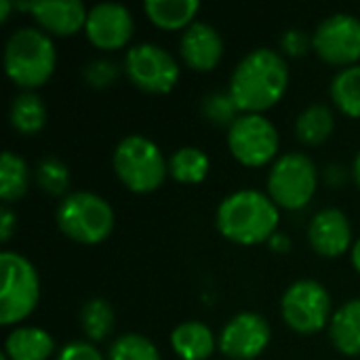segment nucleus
Segmentation results:
<instances>
[{
  "label": "nucleus",
  "instance_id": "nucleus-8",
  "mask_svg": "<svg viewBox=\"0 0 360 360\" xmlns=\"http://www.w3.org/2000/svg\"><path fill=\"white\" fill-rule=\"evenodd\" d=\"M281 312L293 331L312 335L331 323V295L319 281L304 278L285 291L281 300Z\"/></svg>",
  "mask_w": 360,
  "mask_h": 360
},
{
  "label": "nucleus",
  "instance_id": "nucleus-28",
  "mask_svg": "<svg viewBox=\"0 0 360 360\" xmlns=\"http://www.w3.org/2000/svg\"><path fill=\"white\" fill-rule=\"evenodd\" d=\"M36 181L40 190H44L51 196H59L68 190L70 173L68 167L57 158H44L36 169Z\"/></svg>",
  "mask_w": 360,
  "mask_h": 360
},
{
  "label": "nucleus",
  "instance_id": "nucleus-27",
  "mask_svg": "<svg viewBox=\"0 0 360 360\" xmlns=\"http://www.w3.org/2000/svg\"><path fill=\"white\" fill-rule=\"evenodd\" d=\"M110 360H160L158 348L139 333H124L116 338L108 352Z\"/></svg>",
  "mask_w": 360,
  "mask_h": 360
},
{
  "label": "nucleus",
  "instance_id": "nucleus-25",
  "mask_svg": "<svg viewBox=\"0 0 360 360\" xmlns=\"http://www.w3.org/2000/svg\"><path fill=\"white\" fill-rule=\"evenodd\" d=\"M30 188V169L23 158L13 152H4L0 158V198L13 202L21 198Z\"/></svg>",
  "mask_w": 360,
  "mask_h": 360
},
{
  "label": "nucleus",
  "instance_id": "nucleus-36",
  "mask_svg": "<svg viewBox=\"0 0 360 360\" xmlns=\"http://www.w3.org/2000/svg\"><path fill=\"white\" fill-rule=\"evenodd\" d=\"M352 173H354V181H356V186L360 188V152L356 154V158H354V167H352Z\"/></svg>",
  "mask_w": 360,
  "mask_h": 360
},
{
  "label": "nucleus",
  "instance_id": "nucleus-19",
  "mask_svg": "<svg viewBox=\"0 0 360 360\" xmlns=\"http://www.w3.org/2000/svg\"><path fill=\"white\" fill-rule=\"evenodd\" d=\"M331 344L346 356L360 354V300L346 302L329 323Z\"/></svg>",
  "mask_w": 360,
  "mask_h": 360
},
{
  "label": "nucleus",
  "instance_id": "nucleus-11",
  "mask_svg": "<svg viewBox=\"0 0 360 360\" xmlns=\"http://www.w3.org/2000/svg\"><path fill=\"white\" fill-rule=\"evenodd\" d=\"M312 51L327 63L350 68L360 59V19L335 13L319 23L312 34Z\"/></svg>",
  "mask_w": 360,
  "mask_h": 360
},
{
  "label": "nucleus",
  "instance_id": "nucleus-21",
  "mask_svg": "<svg viewBox=\"0 0 360 360\" xmlns=\"http://www.w3.org/2000/svg\"><path fill=\"white\" fill-rule=\"evenodd\" d=\"M333 129H335L333 112L327 105H323V103L308 105L297 116V122H295L297 139L304 141L306 146H321V143H325L331 137Z\"/></svg>",
  "mask_w": 360,
  "mask_h": 360
},
{
  "label": "nucleus",
  "instance_id": "nucleus-12",
  "mask_svg": "<svg viewBox=\"0 0 360 360\" xmlns=\"http://www.w3.org/2000/svg\"><path fill=\"white\" fill-rule=\"evenodd\" d=\"M268 321L255 312H240L228 321L219 335V350L232 360L257 359L270 344Z\"/></svg>",
  "mask_w": 360,
  "mask_h": 360
},
{
  "label": "nucleus",
  "instance_id": "nucleus-24",
  "mask_svg": "<svg viewBox=\"0 0 360 360\" xmlns=\"http://www.w3.org/2000/svg\"><path fill=\"white\" fill-rule=\"evenodd\" d=\"M331 99L350 118H360V63L344 68L331 82Z\"/></svg>",
  "mask_w": 360,
  "mask_h": 360
},
{
  "label": "nucleus",
  "instance_id": "nucleus-30",
  "mask_svg": "<svg viewBox=\"0 0 360 360\" xmlns=\"http://www.w3.org/2000/svg\"><path fill=\"white\" fill-rule=\"evenodd\" d=\"M281 49L291 57H302L308 53V49H312V36L302 30H289L281 38Z\"/></svg>",
  "mask_w": 360,
  "mask_h": 360
},
{
  "label": "nucleus",
  "instance_id": "nucleus-18",
  "mask_svg": "<svg viewBox=\"0 0 360 360\" xmlns=\"http://www.w3.org/2000/svg\"><path fill=\"white\" fill-rule=\"evenodd\" d=\"M53 350L51 333L40 327H17L4 342V354L11 360H46Z\"/></svg>",
  "mask_w": 360,
  "mask_h": 360
},
{
  "label": "nucleus",
  "instance_id": "nucleus-17",
  "mask_svg": "<svg viewBox=\"0 0 360 360\" xmlns=\"http://www.w3.org/2000/svg\"><path fill=\"white\" fill-rule=\"evenodd\" d=\"M171 346L181 360H207L215 352L217 344L213 331L207 325L198 321H188L173 329Z\"/></svg>",
  "mask_w": 360,
  "mask_h": 360
},
{
  "label": "nucleus",
  "instance_id": "nucleus-5",
  "mask_svg": "<svg viewBox=\"0 0 360 360\" xmlns=\"http://www.w3.org/2000/svg\"><path fill=\"white\" fill-rule=\"evenodd\" d=\"M59 230L80 245L103 243L114 230V209L93 192H72L57 207Z\"/></svg>",
  "mask_w": 360,
  "mask_h": 360
},
{
  "label": "nucleus",
  "instance_id": "nucleus-16",
  "mask_svg": "<svg viewBox=\"0 0 360 360\" xmlns=\"http://www.w3.org/2000/svg\"><path fill=\"white\" fill-rule=\"evenodd\" d=\"M179 53L188 68L211 72L224 57V38L211 23L194 21L181 36Z\"/></svg>",
  "mask_w": 360,
  "mask_h": 360
},
{
  "label": "nucleus",
  "instance_id": "nucleus-13",
  "mask_svg": "<svg viewBox=\"0 0 360 360\" xmlns=\"http://www.w3.org/2000/svg\"><path fill=\"white\" fill-rule=\"evenodd\" d=\"M135 30L131 11L118 2H101L89 11L86 17V38L101 51H114L124 46Z\"/></svg>",
  "mask_w": 360,
  "mask_h": 360
},
{
  "label": "nucleus",
  "instance_id": "nucleus-15",
  "mask_svg": "<svg viewBox=\"0 0 360 360\" xmlns=\"http://www.w3.org/2000/svg\"><path fill=\"white\" fill-rule=\"evenodd\" d=\"M17 8L30 11L34 19L44 27V32L55 36L78 34L86 25L89 11L80 0H40V2H19Z\"/></svg>",
  "mask_w": 360,
  "mask_h": 360
},
{
  "label": "nucleus",
  "instance_id": "nucleus-29",
  "mask_svg": "<svg viewBox=\"0 0 360 360\" xmlns=\"http://www.w3.org/2000/svg\"><path fill=\"white\" fill-rule=\"evenodd\" d=\"M202 112L205 116L213 122V124H228L232 127V122L238 118V108L232 101L230 93H213L205 99L202 103Z\"/></svg>",
  "mask_w": 360,
  "mask_h": 360
},
{
  "label": "nucleus",
  "instance_id": "nucleus-2",
  "mask_svg": "<svg viewBox=\"0 0 360 360\" xmlns=\"http://www.w3.org/2000/svg\"><path fill=\"white\" fill-rule=\"evenodd\" d=\"M281 221L274 200L257 190H238L217 209V230L236 245H259L274 236Z\"/></svg>",
  "mask_w": 360,
  "mask_h": 360
},
{
  "label": "nucleus",
  "instance_id": "nucleus-33",
  "mask_svg": "<svg viewBox=\"0 0 360 360\" xmlns=\"http://www.w3.org/2000/svg\"><path fill=\"white\" fill-rule=\"evenodd\" d=\"M15 226H17V217H15V213H13L8 207H4V209L0 211V240H2V243H6V240L11 238V234H13Z\"/></svg>",
  "mask_w": 360,
  "mask_h": 360
},
{
  "label": "nucleus",
  "instance_id": "nucleus-6",
  "mask_svg": "<svg viewBox=\"0 0 360 360\" xmlns=\"http://www.w3.org/2000/svg\"><path fill=\"white\" fill-rule=\"evenodd\" d=\"M0 287V325H17L27 319L40 300V278L34 264L15 251H2Z\"/></svg>",
  "mask_w": 360,
  "mask_h": 360
},
{
  "label": "nucleus",
  "instance_id": "nucleus-35",
  "mask_svg": "<svg viewBox=\"0 0 360 360\" xmlns=\"http://www.w3.org/2000/svg\"><path fill=\"white\" fill-rule=\"evenodd\" d=\"M11 2L8 0H0V21H6V17H8V11H11Z\"/></svg>",
  "mask_w": 360,
  "mask_h": 360
},
{
  "label": "nucleus",
  "instance_id": "nucleus-32",
  "mask_svg": "<svg viewBox=\"0 0 360 360\" xmlns=\"http://www.w3.org/2000/svg\"><path fill=\"white\" fill-rule=\"evenodd\" d=\"M57 360H103V356L93 344L74 342V344H68L65 348H61V352L57 354Z\"/></svg>",
  "mask_w": 360,
  "mask_h": 360
},
{
  "label": "nucleus",
  "instance_id": "nucleus-9",
  "mask_svg": "<svg viewBox=\"0 0 360 360\" xmlns=\"http://www.w3.org/2000/svg\"><path fill=\"white\" fill-rule=\"evenodd\" d=\"M124 72L137 89L152 95L173 91L179 80V63L175 57L152 42H141L127 51Z\"/></svg>",
  "mask_w": 360,
  "mask_h": 360
},
{
  "label": "nucleus",
  "instance_id": "nucleus-26",
  "mask_svg": "<svg viewBox=\"0 0 360 360\" xmlns=\"http://www.w3.org/2000/svg\"><path fill=\"white\" fill-rule=\"evenodd\" d=\"M82 321V331L86 333V338H91L93 342H101L105 340L112 329H114V310L105 300H91L80 314Z\"/></svg>",
  "mask_w": 360,
  "mask_h": 360
},
{
  "label": "nucleus",
  "instance_id": "nucleus-20",
  "mask_svg": "<svg viewBox=\"0 0 360 360\" xmlns=\"http://www.w3.org/2000/svg\"><path fill=\"white\" fill-rule=\"evenodd\" d=\"M198 8L200 2L196 0H148L143 4L148 19L162 30H181L186 25L190 27Z\"/></svg>",
  "mask_w": 360,
  "mask_h": 360
},
{
  "label": "nucleus",
  "instance_id": "nucleus-37",
  "mask_svg": "<svg viewBox=\"0 0 360 360\" xmlns=\"http://www.w3.org/2000/svg\"><path fill=\"white\" fill-rule=\"evenodd\" d=\"M0 360H11V359H8V356H6V354L2 352V354H0Z\"/></svg>",
  "mask_w": 360,
  "mask_h": 360
},
{
  "label": "nucleus",
  "instance_id": "nucleus-22",
  "mask_svg": "<svg viewBox=\"0 0 360 360\" xmlns=\"http://www.w3.org/2000/svg\"><path fill=\"white\" fill-rule=\"evenodd\" d=\"M11 124L23 135H34L46 124V105L34 93L25 91L17 95L11 103Z\"/></svg>",
  "mask_w": 360,
  "mask_h": 360
},
{
  "label": "nucleus",
  "instance_id": "nucleus-10",
  "mask_svg": "<svg viewBox=\"0 0 360 360\" xmlns=\"http://www.w3.org/2000/svg\"><path fill=\"white\" fill-rule=\"evenodd\" d=\"M276 127L264 114H240L228 129V148L245 167H264L278 152Z\"/></svg>",
  "mask_w": 360,
  "mask_h": 360
},
{
  "label": "nucleus",
  "instance_id": "nucleus-34",
  "mask_svg": "<svg viewBox=\"0 0 360 360\" xmlns=\"http://www.w3.org/2000/svg\"><path fill=\"white\" fill-rule=\"evenodd\" d=\"M352 264H354V268L360 272V238L354 243V247H352Z\"/></svg>",
  "mask_w": 360,
  "mask_h": 360
},
{
  "label": "nucleus",
  "instance_id": "nucleus-7",
  "mask_svg": "<svg viewBox=\"0 0 360 360\" xmlns=\"http://www.w3.org/2000/svg\"><path fill=\"white\" fill-rule=\"evenodd\" d=\"M319 186V171L310 156L304 152L283 154L270 169L268 196L278 209L297 211L304 209Z\"/></svg>",
  "mask_w": 360,
  "mask_h": 360
},
{
  "label": "nucleus",
  "instance_id": "nucleus-4",
  "mask_svg": "<svg viewBox=\"0 0 360 360\" xmlns=\"http://www.w3.org/2000/svg\"><path fill=\"white\" fill-rule=\"evenodd\" d=\"M114 171L118 179L135 194L158 190L169 173L160 148L146 135H127L114 150Z\"/></svg>",
  "mask_w": 360,
  "mask_h": 360
},
{
  "label": "nucleus",
  "instance_id": "nucleus-31",
  "mask_svg": "<svg viewBox=\"0 0 360 360\" xmlns=\"http://www.w3.org/2000/svg\"><path fill=\"white\" fill-rule=\"evenodd\" d=\"M118 70H116V63L108 61V59H99V61H93L89 68H86V80L93 84V86H108L114 82Z\"/></svg>",
  "mask_w": 360,
  "mask_h": 360
},
{
  "label": "nucleus",
  "instance_id": "nucleus-23",
  "mask_svg": "<svg viewBox=\"0 0 360 360\" xmlns=\"http://www.w3.org/2000/svg\"><path fill=\"white\" fill-rule=\"evenodd\" d=\"M209 156L194 146L179 148L169 160V173L179 184H200L209 175Z\"/></svg>",
  "mask_w": 360,
  "mask_h": 360
},
{
  "label": "nucleus",
  "instance_id": "nucleus-3",
  "mask_svg": "<svg viewBox=\"0 0 360 360\" xmlns=\"http://www.w3.org/2000/svg\"><path fill=\"white\" fill-rule=\"evenodd\" d=\"M57 53L51 36L36 27H21L4 44L6 76L21 89L42 86L55 72Z\"/></svg>",
  "mask_w": 360,
  "mask_h": 360
},
{
  "label": "nucleus",
  "instance_id": "nucleus-14",
  "mask_svg": "<svg viewBox=\"0 0 360 360\" xmlns=\"http://www.w3.org/2000/svg\"><path fill=\"white\" fill-rule=\"evenodd\" d=\"M308 240L312 249L323 257H340L352 247V226L344 211L323 209L308 226Z\"/></svg>",
  "mask_w": 360,
  "mask_h": 360
},
{
  "label": "nucleus",
  "instance_id": "nucleus-1",
  "mask_svg": "<svg viewBox=\"0 0 360 360\" xmlns=\"http://www.w3.org/2000/svg\"><path fill=\"white\" fill-rule=\"evenodd\" d=\"M289 86L285 55L270 49L247 53L232 72L228 93L243 114H262L274 108Z\"/></svg>",
  "mask_w": 360,
  "mask_h": 360
}]
</instances>
